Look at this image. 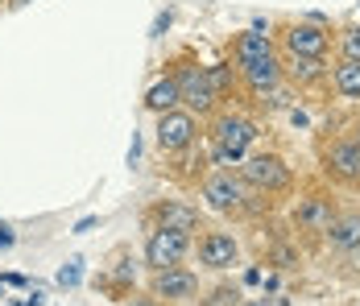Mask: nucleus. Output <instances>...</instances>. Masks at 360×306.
<instances>
[{"mask_svg": "<svg viewBox=\"0 0 360 306\" xmlns=\"http://www.w3.org/2000/svg\"><path fill=\"white\" fill-rule=\"evenodd\" d=\"M240 178L257 186V191H286L290 186V166L278 158V153H257L240 166Z\"/></svg>", "mask_w": 360, "mask_h": 306, "instance_id": "obj_2", "label": "nucleus"}, {"mask_svg": "<svg viewBox=\"0 0 360 306\" xmlns=\"http://www.w3.org/2000/svg\"><path fill=\"white\" fill-rule=\"evenodd\" d=\"M323 174L344 182V186H360V145L356 141H335L323 149Z\"/></svg>", "mask_w": 360, "mask_h": 306, "instance_id": "obj_4", "label": "nucleus"}, {"mask_svg": "<svg viewBox=\"0 0 360 306\" xmlns=\"http://www.w3.org/2000/svg\"><path fill=\"white\" fill-rule=\"evenodd\" d=\"M290 79L298 87H311L323 79V58H302V54H290Z\"/></svg>", "mask_w": 360, "mask_h": 306, "instance_id": "obj_17", "label": "nucleus"}, {"mask_svg": "<svg viewBox=\"0 0 360 306\" xmlns=\"http://www.w3.org/2000/svg\"><path fill=\"white\" fill-rule=\"evenodd\" d=\"M179 100H186L191 108H199V112H207L219 100L216 91H212V83H207V70H199V67L182 70L179 75Z\"/></svg>", "mask_w": 360, "mask_h": 306, "instance_id": "obj_11", "label": "nucleus"}, {"mask_svg": "<svg viewBox=\"0 0 360 306\" xmlns=\"http://www.w3.org/2000/svg\"><path fill=\"white\" fill-rule=\"evenodd\" d=\"M356 145H360V129H356Z\"/></svg>", "mask_w": 360, "mask_h": 306, "instance_id": "obj_24", "label": "nucleus"}, {"mask_svg": "<svg viewBox=\"0 0 360 306\" xmlns=\"http://www.w3.org/2000/svg\"><path fill=\"white\" fill-rule=\"evenodd\" d=\"M133 306H158V302H133Z\"/></svg>", "mask_w": 360, "mask_h": 306, "instance_id": "obj_23", "label": "nucleus"}, {"mask_svg": "<svg viewBox=\"0 0 360 306\" xmlns=\"http://www.w3.org/2000/svg\"><path fill=\"white\" fill-rule=\"evenodd\" d=\"M252 136H257V129H252L249 120H240V116H224V120L216 125V158L219 162H240L245 149L252 145Z\"/></svg>", "mask_w": 360, "mask_h": 306, "instance_id": "obj_3", "label": "nucleus"}, {"mask_svg": "<svg viewBox=\"0 0 360 306\" xmlns=\"http://www.w3.org/2000/svg\"><path fill=\"white\" fill-rule=\"evenodd\" d=\"M236 298H240V294H236V290H228V286H224V290H216V294H212V298H207V306H236Z\"/></svg>", "mask_w": 360, "mask_h": 306, "instance_id": "obj_20", "label": "nucleus"}, {"mask_svg": "<svg viewBox=\"0 0 360 306\" xmlns=\"http://www.w3.org/2000/svg\"><path fill=\"white\" fill-rule=\"evenodd\" d=\"M348 257H352V265L360 269V244H356V248H348Z\"/></svg>", "mask_w": 360, "mask_h": 306, "instance_id": "obj_21", "label": "nucleus"}, {"mask_svg": "<svg viewBox=\"0 0 360 306\" xmlns=\"http://www.w3.org/2000/svg\"><path fill=\"white\" fill-rule=\"evenodd\" d=\"M203 199L219 211H240L245 207V178H232V174H219L203 186Z\"/></svg>", "mask_w": 360, "mask_h": 306, "instance_id": "obj_9", "label": "nucleus"}, {"mask_svg": "<svg viewBox=\"0 0 360 306\" xmlns=\"http://www.w3.org/2000/svg\"><path fill=\"white\" fill-rule=\"evenodd\" d=\"M158 219H162V228H174L182 236L199 228V211H191V207H182V203H162L158 207Z\"/></svg>", "mask_w": 360, "mask_h": 306, "instance_id": "obj_14", "label": "nucleus"}, {"mask_svg": "<svg viewBox=\"0 0 360 306\" xmlns=\"http://www.w3.org/2000/svg\"><path fill=\"white\" fill-rule=\"evenodd\" d=\"M331 79H335V91H340L344 100H360V63L356 58H344Z\"/></svg>", "mask_w": 360, "mask_h": 306, "instance_id": "obj_16", "label": "nucleus"}, {"mask_svg": "<svg viewBox=\"0 0 360 306\" xmlns=\"http://www.w3.org/2000/svg\"><path fill=\"white\" fill-rule=\"evenodd\" d=\"M207 83H212V91H228L232 87V67H207Z\"/></svg>", "mask_w": 360, "mask_h": 306, "instance_id": "obj_18", "label": "nucleus"}, {"mask_svg": "<svg viewBox=\"0 0 360 306\" xmlns=\"http://www.w3.org/2000/svg\"><path fill=\"white\" fill-rule=\"evenodd\" d=\"M236 67L245 70L249 87H257V91H269L282 79V63L274 54V42L265 34H257V30L240 34V42H236Z\"/></svg>", "mask_w": 360, "mask_h": 306, "instance_id": "obj_1", "label": "nucleus"}, {"mask_svg": "<svg viewBox=\"0 0 360 306\" xmlns=\"http://www.w3.org/2000/svg\"><path fill=\"white\" fill-rule=\"evenodd\" d=\"M236 306H274V302H265V298H252V302H236Z\"/></svg>", "mask_w": 360, "mask_h": 306, "instance_id": "obj_22", "label": "nucleus"}, {"mask_svg": "<svg viewBox=\"0 0 360 306\" xmlns=\"http://www.w3.org/2000/svg\"><path fill=\"white\" fill-rule=\"evenodd\" d=\"M174 103H179V79H162V83H153L149 91H145V108L149 112H174Z\"/></svg>", "mask_w": 360, "mask_h": 306, "instance_id": "obj_15", "label": "nucleus"}, {"mask_svg": "<svg viewBox=\"0 0 360 306\" xmlns=\"http://www.w3.org/2000/svg\"><path fill=\"white\" fill-rule=\"evenodd\" d=\"M191 141H195V116H186V112H162V120H158V145L166 153H174V149H186Z\"/></svg>", "mask_w": 360, "mask_h": 306, "instance_id": "obj_7", "label": "nucleus"}, {"mask_svg": "<svg viewBox=\"0 0 360 306\" xmlns=\"http://www.w3.org/2000/svg\"><path fill=\"white\" fill-rule=\"evenodd\" d=\"M182 253H186V236L174 232V228H158L149 244H145V257H149V265L153 269H170V265H179Z\"/></svg>", "mask_w": 360, "mask_h": 306, "instance_id": "obj_5", "label": "nucleus"}, {"mask_svg": "<svg viewBox=\"0 0 360 306\" xmlns=\"http://www.w3.org/2000/svg\"><path fill=\"white\" fill-rule=\"evenodd\" d=\"M153 290H158V298H174V302H182V298H195L199 277H195V273H186V269H179V265H170V269H158Z\"/></svg>", "mask_w": 360, "mask_h": 306, "instance_id": "obj_10", "label": "nucleus"}, {"mask_svg": "<svg viewBox=\"0 0 360 306\" xmlns=\"http://www.w3.org/2000/svg\"><path fill=\"white\" fill-rule=\"evenodd\" d=\"M199 261L212 265V269H228V265H236V240L228 236V232H207L203 244H199Z\"/></svg>", "mask_w": 360, "mask_h": 306, "instance_id": "obj_12", "label": "nucleus"}, {"mask_svg": "<svg viewBox=\"0 0 360 306\" xmlns=\"http://www.w3.org/2000/svg\"><path fill=\"white\" fill-rule=\"evenodd\" d=\"M298 228L302 232H315V236H327V228L335 224V203L327 199V195H307L302 203H298Z\"/></svg>", "mask_w": 360, "mask_h": 306, "instance_id": "obj_8", "label": "nucleus"}, {"mask_svg": "<svg viewBox=\"0 0 360 306\" xmlns=\"http://www.w3.org/2000/svg\"><path fill=\"white\" fill-rule=\"evenodd\" d=\"M327 240H331V248H340V253H348V248H356L360 244V215H335V224L327 228Z\"/></svg>", "mask_w": 360, "mask_h": 306, "instance_id": "obj_13", "label": "nucleus"}, {"mask_svg": "<svg viewBox=\"0 0 360 306\" xmlns=\"http://www.w3.org/2000/svg\"><path fill=\"white\" fill-rule=\"evenodd\" d=\"M344 58H356L360 63V30H348L344 34Z\"/></svg>", "mask_w": 360, "mask_h": 306, "instance_id": "obj_19", "label": "nucleus"}, {"mask_svg": "<svg viewBox=\"0 0 360 306\" xmlns=\"http://www.w3.org/2000/svg\"><path fill=\"white\" fill-rule=\"evenodd\" d=\"M286 50L290 54H302V58H323L331 50V34L319 30V25H290L286 30Z\"/></svg>", "mask_w": 360, "mask_h": 306, "instance_id": "obj_6", "label": "nucleus"}]
</instances>
